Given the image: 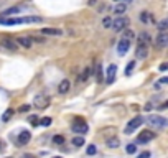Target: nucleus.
Instances as JSON below:
<instances>
[{"label":"nucleus","instance_id":"nucleus-2","mask_svg":"<svg viewBox=\"0 0 168 158\" xmlns=\"http://www.w3.org/2000/svg\"><path fill=\"white\" fill-rule=\"evenodd\" d=\"M145 120L152 128H165V127H168V119L166 117H161V115H150Z\"/></svg>","mask_w":168,"mask_h":158},{"label":"nucleus","instance_id":"nucleus-19","mask_svg":"<svg viewBox=\"0 0 168 158\" xmlns=\"http://www.w3.org/2000/svg\"><path fill=\"white\" fill-rule=\"evenodd\" d=\"M91 74H92V66H91V68H84V71L81 73V76H79V81H81V83H84V81H88Z\"/></svg>","mask_w":168,"mask_h":158},{"label":"nucleus","instance_id":"nucleus-47","mask_svg":"<svg viewBox=\"0 0 168 158\" xmlns=\"http://www.w3.org/2000/svg\"><path fill=\"white\" fill-rule=\"evenodd\" d=\"M26 158H31V156H26Z\"/></svg>","mask_w":168,"mask_h":158},{"label":"nucleus","instance_id":"nucleus-10","mask_svg":"<svg viewBox=\"0 0 168 158\" xmlns=\"http://www.w3.org/2000/svg\"><path fill=\"white\" fill-rule=\"evenodd\" d=\"M129 48H130V41H129V40L120 38V41L117 43V53H119V55H125V53L129 51Z\"/></svg>","mask_w":168,"mask_h":158},{"label":"nucleus","instance_id":"nucleus-16","mask_svg":"<svg viewBox=\"0 0 168 158\" xmlns=\"http://www.w3.org/2000/svg\"><path fill=\"white\" fill-rule=\"evenodd\" d=\"M69 87H71L69 81L68 79H63L61 83H60V86H58V92H60V94H66V92L69 91Z\"/></svg>","mask_w":168,"mask_h":158},{"label":"nucleus","instance_id":"nucleus-7","mask_svg":"<svg viewBox=\"0 0 168 158\" xmlns=\"http://www.w3.org/2000/svg\"><path fill=\"white\" fill-rule=\"evenodd\" d=\"M50 105V97L45 94H40L35 97V107L36 109H46Z\"/></svg>","mask_w":168,"mask_h":158},{"label":"nucleus","instance_id":"nucleus-36","mask_svg":"<svg viewBox=\"0 0 168 158\" xmlns=\"http://www.w3.org/2000/svg\"><path fill=\"white\" fill-rule=\"evenodd\" d=\"M137 158H150V151H142Z\"/></svg>","mask_w":168,"mask_h":158},{"label":"nucleus","instance_id":"nucleus-23","mask_svg":"<svg viewBox=\"0 0 168 158\" xmlns=\"http://www.w3.org/2000/svg\"><path fill=\"white\" fill-rule=\"evenodd\" d=\"M13 109H7V110H5V112L2 114V122H8L10 119H12V117H13Z\"/></svg>","mask_w":168,"mask_h":158},{"label":"nucleus","instance_id":"nucleus-30","mask_svg":"<svg viewBox=\"0 0 168 158\" xmlns=\"http://www.w3.org/2000/svg\"><path fill=\"white\" fill-rule=\"evenodd\" d=\"M127 153H129V155H132V153H135V151H137V145H134V143H129V145H127Z\"/></svg>","mask_w":168,"mask_h":158},{"label":"nucleus","instance_id":"nucleus-45","mask_svg":"<svg viewBox=\"0 0 168 158\" xmlns=\"http://www.w3.org/2000/svg\"><path fill=\"white\" fill-rule=\"evenodd\" d=\"M125 2H132V0H125Z\"/></svg>","mask_w":168,"mask_h":158},{"label":"nucleus","instance_id":"nucleus-9","mask_svg":"<svg viewBox=\"0 0 168 158\" xmlns=\"http://www.w3.org/2000/svg\"><path fill=\"white\" fill-rule=\"evenodd\" d=\"M135 55H137L138 60H145L147 55H148V45L138 43V45H137V50H135Z\"/></svg>","mask_w":168,"mask_h":158},{"label":"nucleus","instance_id":"nucleus-4","mask_svg":"<svg viewBox=\"0 0 168 158\" xmlns=\"http://www.w3.org/2000/svg\"><path fill=\"white\" fill-rule=\"evenodd\" d=\"M143 122H145V119H143L142 115L134 117V119H132V120L129 122V124H127V127H125V133H129V135H130V133H134V132L137 130V128L143 124Z\"/></svg>","mask_w":168,"mask_h":158},{"label":"nucleus","instance_id":"nucleus-48","mask_svg":"<svg viewBox=\"0 0 168 158\" xmlns=\"http://www.w3.org/2000/svg\"><path fill=\"white\" fill-rule=\"evenodd\" d=\"M115 2H117V0H115Z\"/></svg>","mask_w":168,"mask_h":158},{"label":"nucleus","instance_id":"nucleus-12","mask_svg":"<svg viewBox=\"0 0 168 158\" xmlns=\"http://www.w3.org/2000/svg\"><path fill=\"white\" fill-rule=\"evenodd\" d=\"M115 74H117V66H115V64H111V66L107 68V78H106L107 84H112L115 81Z\"/></svg>","mask_w":168,"mask_h":158},{"label":"nucleus","instance_id":"nucleus-17","mask_svg":"<svg viewBox=\"0 0 168 158\" xmlns=\"http://www.w3.org/2000/svg\"><path fill=\"white\" fill-rule=\"evenodd\" d=\"M18 12H22V7H10V8H7V10L3 12L0 18H5V17H12V15L18 13Z\"/></svg>","mask_w":168,"mask_h":158},{"label":"nucleus","instance_id":"nucleus-38","mask_svg":"<svg viewBox=\"0 0 168 158\" xmlns=\"http://www.w3.org/2000/svg\"><path fill=\"white\" fill-rule=\"evenodd\" d=\"M160 71H168V63H161L160 64Z\"/></svg>","mask_w":168,"mask_h":158},{"label":"nucleus","instance_id":"nucleus-42","mask_svg":"<svg viewBox=\"0 0 168 158\" xmlns=\"http://www.w3.org/2000/svg\"><path fill=\"white\" fill-rule=\"evenodd\" d=\"M88 3H89V5H96V0H89Z\"/></svg>","mask_w":168,"mask_h":158},{"label":"nucleus","instance_id":"nucleus-15","mask_svg":"<svg viewBox=\"0 0 168 158\" xmlns=\"http://www.w3.org/2000/svg\"><path fill=\"white\" fill-rule=\"evenodd\" d=\"M30 140H31V133L28 132V130H23L18 135V145H26Z\"/></svg>","mask_w":168,"mask_h":158},{"label":"nucleus","instance_id":"nucleus-22","mask_svg":"<svg viewBox=\"0 0 168 158\" xmlns=\"http://www.w3.org/2000/svg\"><path fill=\"white\" fill-rule=\"evenodd\" d=\"M157 28L160 31H166L168 30V17H165L163 20H160L158 23H157Z\"/></svg>","mask_w":168,"mask_h":158},{"label":"nucleus","instance_id":"nucleus-46","mask_svg":"<svg viewBox=\"0 0 168 158\" xmlns=\"http://www.w3.org/2000/svg\"><path fill=\"white\" fill-rule=\"evenodd\" d=\"M0 148H2V142H0Z\"/></svg>","mask_w":168,"mask_h":158},{"label":"nucleus","instance_id":"nucleus-31","mask_svg":"<svg viewBox=\"0 0 168 158\" xmlns=\"http://www.w3.org/2000/svg\"><path fill=\"white\" fill-rule=\"evenodd\" d=\"M53 142L56 145H63V143H65V137H63V135H55L53 137Z\"/></svg>","mask_w":168,"mask_h":158},{"label":"nucleus","instance_id":"nucleus-5","mask_svg":"<svg viewBox=\"0 0 168 158\" xmlns=\"http://www.w3.org/2000/svg\"><path fill=\"white\" fill-rule=\"evenodd\" d=\"M129 18L127 17H122V15H119L115 20H112V26L111 28H114L115 31H122V30H125L127 26H129Z\"/></svg>","mask_w":168,"mask_h":158},{"label":"nucleus","instance_id":"nucleus-44","mask_svg":"<svg viewBox=\"0 0 168 158\" xmlns=\"http://www.w3.org/2000/svg\"><path fill=\"white\" fill-rule=\"evenodd\" d=\"M53 158H61V156H53Z\"/></svg>","mask_w":168,"mask_h":158},{"label":"nucleus","instance_id":"nucleus-29","mask_svg":"<svg viewBox=\"0 0 168 158\" xmlns=\"http://www.w3.org/2000/svg\"><path fill=\"white\" fill-rule=\"evenodd\" d=\"M140 20H142L143 23H148L150 20H152V17H150L147 12H142V13H140Z\"/></svg>","mask_w":168,"mask_h":158},{"label":"nucleus","instance_id":"nucleus-39","mask_svg":"<svg viewBox=\"0 0 168 158\" xmlns=\"http://www.w3.org/2000/svg\"><path fill=\"white\" fill-rule=\"evenodd\" d=\"M160 83H161V84H168V76H165V78H161V79H160Z\"/></svg>","mask_w":168,"mask_h":158},{"label":"nucleus","instance_id":"nucleus-3","mask_svg":"<svg viewBox=\"0 0 168 158\" xmlns=\"http://www.w3.org/2000/svg\"><path fill=\"white\" fill-rule=\"evenodd\" d=\"M71 128H73V132L81 133V135H84V133L89 132V127H88V124H86V122L83 120V117H76V120L73 122Z\"/></svg>","mask_w":168,"mask_h":158},{"label":"nucleus","instance_id":"nucleus-26","mask_svg":"<svg viewBox=\"0 0 168 158\" xmlns=\"http://www.w3.org/2000/svg\"><path fill=\"white\" fill-rule=\"evenodd\" d=\"M73 145H74V147H83V145H84V138L83 137H74L73 138Z\"/></svg>","mask_w":168,"mask_h":158},{"label":"nucleus","instance_id":"nucleus-35","mask_svg":"<svg viewBox=\"0 0 168 158\" xmlns=\"http://www.w3.org/2000/svg\"><path fill=\"white\" fill-rule=\"evenodd\" d=\"M30 119H31V120H30V122H31V125H38V124H40V120H38V117H35V115H31V117H30Z\"/></svg>","mask_w":168,"mask_h":158},{"label":"nucleus","instance_id":"nucleus-20","mask_svg":"<svg viewBox=\"0 0 168 158\" xmlns=\"http://www.w3.org/2000/svg\"><path fill=\"white\" fill-rule=\"evenodd\" d=\"M106 145H107L109 148H119L120 142H119V138H117V137H111V138H107Z\"/></svg>","mask_w":168,"mask_h":158},{"label":"nucleus","instance_id":"nucleus-41","mask_svg":"<svg viewBox=\"0 0 168 158\" xmlns=\"http://www.w3.org/2000/svg\"><path fill=\"white\" fill-rule=\"evenodd\" d=\"M145 110H152V104H147L145 105Z\"/></svg>","mask_w":168,"mask_h":158},{"label":"nucleus","instance_id":"nucleus-37","mask_svg":"<svg viewBox=\"0 0 168 158\" xmlns=\"http://www.w3.org/2000/svg\"><path fill=\"white\" fill-rule=\"evenodd\" d=\"M28 110H30V105H28V104H25V105H22V107H20V112H28Z\"/></svg>","mask_w":168,"mask_h":158},{"label":"nucleus","instance_id":"nucleus-21","mask_svg":"<svg viewBox=\"0 0 168 158\" xmlns=\"http://www.w3.org/2000/svg\"><path fill=\"white\" fill-rule=\"evenodd\" d=\"M127 12V3H117L114 7V13H117V15H124Z\"/></svg>","mask_w":168,"mask_h":158},{"label":"nucleus","instance_id":"nucleus-6","mask_svg":"<svg viewBox=\"0 0 168 158\" xmlns=\"http://www.w3.org/2000/svg\"><path fill=\"white\" fill-rule=\"evenodd\" d=\"M168 46V33L166 31H160L158 36L155 38V48L158 50H163Z\"/></svg>","mask_w":168,"mask_h":158},{"label":"nucleus","instance_id":"nucleus-13","mask_svg":"<svg viewBox=\"0 0 168 158\" xmlns=\"http://www.w3.org/2000/svg\"><path fill=\"white\" fill-rule=\"evenodd\" d=\"M2 46H5L8 51H13V53L18 50V43L13 41V40H10V38H3L2 40Z\"/></svg>","mask_w":168,"mask_h":158},{"label":"nucleus","instance_id":"nucleus-11","mask_svg":"<svg viewBox=\"0 0 168 158\" xmlns=\"http://www.w3.org/2000/svg\"><path fill=\"white\" fill-rule=\"evenodd\" d=\"M41 35H48V36H61L63 35V30H60V28H48V26H45L41 28Z\"/></svg>","mask_w":168,"mask_h":158},{"label":"nucleus","instance_id":"nucleus-33","mask_svg":"<svg viewBox=\"0 0 168 158\" xmlns=\"http://www.w3.org/2000/svg\"><path fill=\"white\" fill-rule=\"evenodd\" d=\"M86 151H88V155H96L97 148H96V145H89V147H88V150H86Z\"/></svg>","mask_w":168,"mask_h":158},{"label":"nucleus","instance_id":"nucleus-32","mask_svg":"<svg viewBox=\"0 0 168 158\" xmlns=\"http://www.w3.org/2000/svg\"><path fill=\"white\" fill-rule=\"evenodd\" d=\"M134 66H135V61H130L129 64H127V69H125V74H127V76L134 71Z\"/></svg>","mask_w":168,"mask_h":158},{"label":"nucleus","instance_id":"nucleus-1","mask_svg":"<svg viewBox=\"0 0 168 158\" xmlns=\"http://www.w3.org/2000/svg\"><path fill=\"white\" fill-rule=\"evenodd\" d=\"M41 17H18V18H0L2 25H23V23H40Z\"/></svg>","mask_w":168,"mask_h":158},{"label":"nucleus","instance_id":"nucleus-34","mask_svg":"<svg viewBox=\"0 0 168 158\" xmlns=\"http://www.w3.org/2000/svg\"><path fill=\"white\" fill-rule=\"evenodd\" d=\"M30 40H31V41H36V43H43V41H45L43 36H31Z\"/></svg>","mask_w":168,"mask_h":158},{"label":"nucleus","instance_id":"nucleus-8","mask_svg":"<svg viewBox=\"0 0 168 158\" xmlns=\"http://www.w3.org/2000/svg\"><path fill=\"white\" fill-rule=\"evenodd\" d=\"M153 138H155V132H152V130H143V132H140V135L137 137V142L138 143H148V142H152Z\"/></svg>","mask_w":168,"mask_h":158},{"label":"nucleus","instance_id":"nucleus-28","mask_svg":"<svg viewBox=\"0 0 168 158\" xmlns=\"http://www.w3.org/2000/svg\"><path fill=\"white\" fill-rule=\"evenodd\" d=\"M51 122H53V119H51V117H43V119L40 120V124H41L43 127H50Z\"/></svg>","mask_w":168,"mask_h":158},{"label":"nucleus","instance_id":"nucleus-14","mask_svg":"<svg viewBox=\"0 0 168 158\" xmlns=\"http://www.w3.org/2000/svg\"><path fill=\"white\" fill-rule=\"evenodd\" d=\"M92 73H96L97 83H102V81H104V76H102V66H101L99 61H96V64L92 66Z\"/></svg>","mask_w":168,"mask_h":158},{"label":"nucleus","instance_id":"nucleus-25","mask_svg":"<svg viewBox=\"0 0 168 158\" xmlns=\"http://www.w3.org/2000/svg\"><path fill=\"white\" fill-rule=\"evenodd\" d=\"M122 31H124L122 38L129 40V41H130V40H134V36H135V35H134V31H132V30H129V28H125V30H122Z\"/></svg>","mask_w":168,"mask_h":158},{"label":"nucleus","instance_id":"nucleus-40","mask_svg":"<svg viewBox=\"0 0 168 158\" xmlns=\"http://www.w3.org/2000/svg\"><path fill=\"white\" fill-rule=\"evenodd\" d=\"M163 109H168V101H166V102H163V104L160 105V110H163Z\"/></svg>","mask_w":168,"mask_h":158},{"label":"nucleus","instance_id":"nucleus-24","mask_svg":"<svg viewBox=\"0 0 168 158\" xmlns=\"http://www.w3.org/2000/svg\"><path fill=\"white\" fill-rule=\"evenodd\" d=\"M148 41H150V35H148L147 31H142L140 35H138V43H145V45H148Z\"/></svg>","mask_w":168,"mask_h":158},{"label":"nucleus","instance_id":"nucleus-27","mask_svg":"<svg viewBox=\"0 0 168 158\" xmlns=\"http://www.w3.org/2000/svg\"><path fill=\"white\" fill-rule=\"evenodd\" d=\"M102 26L104 28H111L112 26V18L111 17H104L102 18Z\"/></svg>","mask_w":168,"mask_h":158},{"label":"nucleus","instance_id":"nucleus-43","mask_svg":"<svg viewBox=\"0 0 168 158\" xmlns=\"http://www.w3.org/2000/svg\"><path fill=\"white\" fill-rule=\"evenodd\" d=\"M5 158H13V156H5Z\"/></svg>","mask_w":168,"mask_h":158},{"label":"nucleus","instance_id":"nucleus-18","mask_svg":"<svg viewBox=\"0 0 168 158\" xmlns=\"http://www.w3.org/2000/svg\"><path fill=\"white\" fill-rule=\"evenodd\" d=\"M17 43H18V45H22L23 48H30L33 41H31V40L28 38V36H20V38H17Z\"/></svg>","mask_w":168,"mask_h":158}]
</instances>
